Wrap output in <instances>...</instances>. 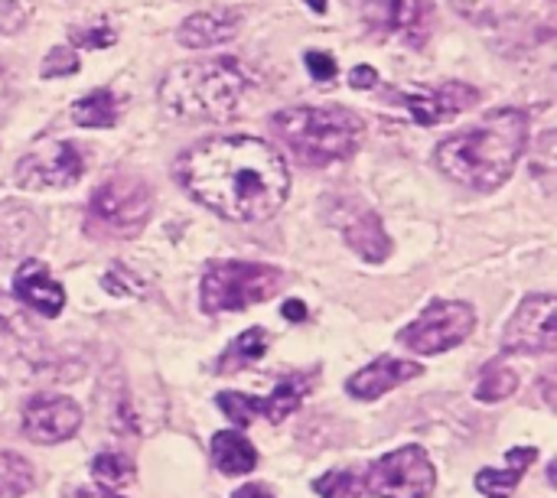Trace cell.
Returning <instances> with one entry per match:
<instances>
[{"label": "cell", "instance_id": "cell-37", "mask_svg": "<svg viewBox=\"0 0 557 498\" xmlns=\"http://www.w3.org/2000/svg\"><path fill=\"white\" fill-rule=\"evenodd\" d=\"M65 498H121V496H114L111 489H75L72 496H65Z\"/></svg>", "mask_w": 557, "mask_h": 498}, {"label": "cell", "instance_id": "cell-6", "mask_svg": "<svg viewBox=\"0 0 557 498\" xmlns=\"http://www.w3.org/2000/svg\"><path fill=\"white\" fill-rule=\"evenodd\" d=\"M150 206H153V196L144 179L114 176L91 192L88 215H91V225H98L111 235H134L147 222Z\"/></svg>", "mask_w": 557, "mask_h": 498}, {"label": "cell", "instance_id": "cell-3", "mask_svg": "<svg viewBox=\"0 0 557 498\" xmlns=\"http://www.w3.org/2000/svg\"><path fill=\"white\" fill-rule=\"evenodd\" d=\"M248 88L251 75L232 55L180 62L160 82V104L173 121H228Z\"/></svg>", "mask_w": 557, "mask_h": 498}, {"label": "cell", "instance_id": "cell-25", "mask_svg": "<svg viewBox=\"0 0 557 498\" xmlns=\"http://www.w3.org/2000/svg\"><path fill=\"white\" fill-rule=\"evenodd\" d=\"M519 388V375L506 365V362H490L480 375V385H476V398L486 401V404H496V401H506L512 398Z\"/></svg>", "mask_w": 557, "mask_h": 498}, {"label": "cell", "instance_id": "cell-33", "mask_svg": "<svg viewBox=\"0 0 557 498\" xmlns=\"http://www.w3.org/2000/svg\"><path fill=\"white\" fill-rule=\"evenodd\" d=\"M304 59H307V69H310V75H313L317 82H333V78H336V62H333L330 52L310 49Z\"/></svg>", "mask_w": 557, "mask_h": 498}, {"label": "cell", "instance_id": "cell-29", "mask_svg": "<svg viewBox=\"0 0 557 498\" xmlns=\"http://www.w3.org/2000/svg\"><path fill=\"white\" fill-rule=\"evenodd\" d=\"M313 489L323 498H362V480H356L349 470H333L323 480H317Z\"/></svg>", "mask_w": 557, "mask_h": 498}, {"label": "cell", "instance_id": "cell-24", "mask_svg": "<svg viewBox=\"0 0 557 498\" xmlns=\"http://www.w3.org/2000/svg\"><path fill=\"white\" fill-rule=\"evenodd\" d=\"M36 486V470L20 457L0 450V498L26 496Z\"/></svg>", "mask_w": 557, "mask_h": 498}, {"label": "cell", "instance_id": "cell-28", "mask_svg": "<svg viewBox=\"0 0 557 498\" xmlns=\"http://www.w3.org/2000/svg\"><path fill=\"white\" fill-rule=\"evenodd\" d=\"M215 401H219L222 414H225L235 427H248V424L258 418V398H251V395H242V391H222Z\"/></svg>", "mask_w": 557, "mask_h": 498}, {"label": "cell", "instance_id": "cell-2", "mask_svg": "<svg viewBox=\"0 0 557 498\" xmlns=\"http://www.w3.org/2000/svg\"><path fill=\"white\" fill-rule=\"evenodd\" d=\"M525 144L529 114L519 108H499L447 137L437 147L434 163L457 186H467L473 192H493L512 176L519 157L525 153Z\"/></svg>", "mask_w": 557, "mask_h": 498}, {"label": "cell", "instance_id": "cell-39", "mask_svg": "<svg viewBox=\"0 0 557 498\" xmlns=\"http://www.w3.org/2000/svg\"><path fill=\"white\" fill-rule=\"evenodd\" d=\"M307 3H310V7H313L317 13H323V10H326V0H307Z\"/></svg>", "mask_w": 557, "mask_h": 498}, {"label": "cell", "instance_id": "cell-19", "mask_svg": "<svg viewBox=\"0 0 557 498\" xmlns=\"http://www.w3.org/2000/svg\"><path fill=\"white\" fill-rule=\"evenodd\" d=\"M310 388H313V372L281 378L277 388L271 391V398H258V418H268L271 424L287 421L300 408V401L310 395Z\"/></svg>", "mask_w": 557, "mask_h": 498}, {"label": "cell", "instance_id": "cell-18", "mask_svg": "<svg viewBox=\"0 0 557 498\" xmlns=\"http://www.w3.org/2000/svg\"><path fill=\"white\" fill-rule=\"evenodd\" d=\"M535 457H539V450H532V447H516V450H509V453H506V463H509V466H506V470H483V473L476 476V489L490 498H509L519 489V483H522L525 470L535 463Z\"/></svg>", "mask_w": 557, "mask_h": 498}, {"label": "cell", "instance_id": "cell-9", "mask_svg": "<svg viewBox=\"0 0 557 498\" xmlns=\"http://www.w3.org/2000/svg\"><path fill=\"white\" fill-rule=\"evenodd\" d=\"M85 153L72 140H46L33 147L13 170L16 186L23 189H65L82 179Z\"/></svg>", "mask_w": 557, "mask_h": 498}, {"label": "cell", "instance_id": "cell-11", "mask_svg": "<svg viewBox=\"0 0 557 498\" xmlns=\"http://www.w3.org/2000/svg\"><path fill=\"white\" fill-rule=\"evenodd\" d=\"M326 219L333 228L343 232V238L349 241V248L369 261V264H382L388 254H392V241L382 228V219L359 199H349V196H339L336 202H330L326 209Z\"/></svg>", "mask_w": 557, "mask_h": 498}, {"label": "cell", "instance_id": "cell-30", "mask_svg": "<svg viewBox=\"0 0 557 498\" xmlns=\"http://www.w3.org/2000/svg\"><path fill=\"white\" fill-rule=\"evenodd\" d=\"M75 72H78V55L72 49H62V46H55L39 69L42 78H59V75H75Z\"/></svg>", "mask_w": 557, "mask_h": 498}, {"label": "cell", "instance_id": "cell-10", "mask_svg": "<svg viewBox=\"0 0 557 498\" xmlns=\"http://www.w3.org/2000/svg\"><path fill=\"white\" fill-rule=\"evenodd\" d=\"M366 26L379 39H401L411 49H421L431 39L434 0H366Z\"/></svg>", "mask_w": 557, "mask_h": 498}, {"label": "cell", "instance_id": "cell-26", "mask_svg": "<svg viewBox=\"0 0 557 498\" xmlns=\"http://www.w3.org/2000/svg\"><path fill=\"white\" fill-rule=\"evenodd\" d=\"M91 473H95V480H101L104 486L124 489V486L134 483L137 466H134V460H131L127 453H98L95 463H91Z\"/></svg>", "mask_w": 557, "mask_h": 498}, {"label": "cell", "instance_id": "cell-5", "mask_svg": "<svg viewBox=\"0 0 557 498\" xmlns=\"http://www.w3.org/2000/svg\"><path fill=\"white\" fill-rule=\"evenodd\" d=\"M281 284H284L281 271L271 264L222 261L206 271L199 297L206 313H228V310H248L255 303H264L271 294H277Z\"/></svg>", "mask_w": 557, "mask_h": 498}, {"label": "cell", "instance_id": "cell-34", "mask_svg": "<svg viewBox=\"0 0 557 498\" xmlns=\"http://www.w3.org/2000/svg\"><path fill=\"white\" fill-rule=\"evenodd\" d=\"M104 287H108V290H114V294H131V290H137V287H140V281H137V277H131V274H127V267H121V264H117V267H111V274L104 277Z\"/></svg>", "mask_w": 557, "mask_h": 498}, {"label": "cell", "instance_id": "cell-12", "mask_svg": "<svg viewBox=\"0 0 557 498\" xmlns=\"http://www.w3.org/2000/svg\"><path fill=\"white\" fill-rule=\"evenodd\" d=\"M557 300L552 294H532L522 300L503 333L506 352H555Z\"/></svg>", "mask_w": 557, "mask_h": 498}, {"label": "cell", "instance_id": "cell-31", "mask_svg": "<svg viewBox=\"0 0 557 498\" xmlns=\"http://www.w3.org/2000/svg\"><path fill=\"white\" fill-rule=\"evenodd\" d=\"M111 42H114V29H111V26H98V29H82V26H75V29H72V46L101 49V46H111Z\"/></svg>", "mask_w": 557, "mask_h": 498}, {"label": "cell", "instance_id": "cell-8", "mask_svg": "<svg viewBox=\"0 0 557 498\" xmlns=\"http://www.w3.org/2000/svg\"><path fill=\"white\" fill-rule=\"evenodd\" d=\"M437 473L421 447H401L369 466V493L375 498H428Z\"/></svg>", "mask_w": 557, "mask_h": 498}, {"label": "cell", "instance_id": "cell-22", "mask_svg": "<svg viewBox=\"0 0 557 498\" xmlns=\"http://www.w3.org/2000/svg\"><path fill=\"white\" fill-rule=\"evenodd\" d=\"M69 114L78 127H114L121 117V104L111 95V88H95L85 98H78L69 108Z\"/></svg>", "mask_w": 557, "mask_h": 498}, {"label": "cell", "instance_id": "cell-32", "mask_svg": "<svg viewBox=\"0 0 557 498\" xmlns=\"http://www.w3.org/2000/svg\"><path fill=\"white\" fill-rule=\"evenodd\" d=\"M26 26V10L16 0H0V36H13Z\"/></svg>", "mask_w": 557, "mask_h": 498}, {"label": "cell", "instance_id": "cell-15", "mask_svg": "<svg viewBox=\"0 0 557 498\" xmlns=\"http://www.w3.org/2000/svg\"><path fill=\"white\" fill-rule=\"evenodd\" d=\"M242 23H245L242 10H235V7H209V10H199V13L186 16L180 23V29H176V39L186 49H212L219 42L235 39Z\"/></svg>", "mask_w": 557, "mask_h": 498}, {"label": "cell", "instance_id": "cell-38", "mask_svg": "<svg viewBox=\"0 0 557 498\" xmlns=\"http://www.w3.org/2000/svg\"><path fill=\"white\" fill-rule=\"evenodd\" d=\"M284 316H287V320H304V316H307V307L297 303V300H290V303H284Z\"/></svg>", "mask_w": 557, "mask_h": 498}, {"label": "cell", "instance_id": "cell-35", "mask_svg": "<svg viewBox=\"0 0 557 498\" xmlns=\"http://www.w3.org/2000/svg\"><path fill=\"white\" fill-rule=\"evenodd\" d=\"M349 85L352 88H375L379 85V72L369 69V65H359V69L349 72Z\"/></svg>", "mask_w": 557, "mask_h": 498}, {"label": "cell", "instance_id": "cell-17", "mask_svg": "<svg viewBox=\"0 0 557 498\" xmlns=\"http://www.w3.org/2000/svg\"><path fill=\"white\" fill-rule=\"evenodd\" d=\"M418 375H424V369H421L418 362L379 359V362L366 365L359 375H352L349 385H346V391H349L356 401H375V398H382L385 391H392V388H398V385H405V382H411V378H418Z\"/></svg>", "mask_w": 557, "mask_h": 498}, {"label": "cell", "instance_id": "cell-20", "mask_svg": "<svg viewBox=\"0 0 557 498\" xmlns=\"http://www.w3.org/2000/svg\"><path fill=\"white\" fill-rule=\"evenodd\" d=\"M212 463L225 473V476H245L258 466V450L255 444L238 434V431H219L212 437Z\"/></svg>", "mask_w": 557, "mask_h": 498}, {"label": "cell", "instance_id": "cell-16", "mask_svg": "<svg viewBox=\"0 0 557 498\" xmlns=\"http://www.w3.org/2000/svg\"><path fill=\"white\" fill-rule=\"evenodd\" d=\"M13 297L46 320H55L65 307V290L52 281V274L39 261L20 264V271L13 277Z\"/></svg>", "mask_w": 557, "mask_h": 498}, {"label": "cell", "instance_id": "cell-27", "mask_svg": "<svg viewBox=\"0 0 557 498\" xmlns=\"http://www.w3.org/2000/svg\"><path fill=\"white\" fill-rule=\"evenodd\" d=\"M454 7L460 10V16H467L470 23H480V26H493V23H503L516 0H454Z\"/></svg>", "mask_w": 557, "mask_h": 498}, {"label": "cell", "instance_id": "cell-4", "mask_svg": "<svg viewBox=\"0 0 557 498\" xmlns=\"http://www.w3.org/2000/svg\"><path fill=\"white\" fill-rule=\"evenodd\" d=\"M271 134L304 166H330L359 150L366 124L346 108H284L271 117Z\"/></svg>", "mask_w": 557, "mask_h": 498}, {"label": "cell", "instance_id": "cell-36", "mask_svg": "<svg viewBox=\"0 0 557 498\" xmlns=\"http://www.w3.org/2000/svg\"><path fill=\"white\" fill-rule=\"evenodd\" d=\"M232 498H274V493L268 486H261V483H248V486H242Z\"/></svg>", "mask_w": 557, "mask_h": 498}, {"label": "cell", "instance_id": "cell-23", "mask_svg": "<svg viewBox=\"0 0 557 498\" xmlns=\"http://www.w3.org/2000/svg\"><path fill=\"white\" fill-rule=\"evenodd\" d=\"M268 346H271V336L261 329V326H255V329H245L228 349H225V356L219 359V372H238V369H245V365H251V362H258L264 352H268Z\"/></svg>", "mask_w": 557, "mask_h": 498}, {"label": "cell", "instance_id": "cell-14", "mask_svg": "<svg viewBox=\"0 0 557 498\" xmlns=\"http://www.w3.org/2000/svg\"><path fill=\"white\" fill-rule=\"evenodd\" d=\"M398 101L411 111L414 124L434 127V124H444V121L476 108L483 101V91L473 85H463V82H444V85H431V88H421L411 95H398Z\"/></svg>", "mask_w": 557, "mask_h": 498}, {"label": "cell", "instance_id": "cell-21", "mask_svg": "<svg viewBox=\"0 0 557 498\" xmlns=\"http://www.w3.org/2000/svg\"><path fill=\"white\" fill-rule=\"evenodd\" d=\"M36 346V329L23 316V310L0 294V352L3 356H26Z\"/></svg>", "mask_w": 557, "mask_h": 498}, {"label": "cell", "instance_id": "cell-7", "mask_svg": "<svg viewBox=\"0 0 557 498\" xmlns=\"http://www.w3.org/2000/svg\"><path fill=\"white\" fill-rule=\"evenodd\" d=\"M476 326V313L463 300H434L408 329H401V346L418 356H441L460 346Z\"/></svg>", "mask_w": 557, "mask_h": 498}, {"label": "cell", "instance_id": "cell-1", "mask_svg": "<svg viewBox=\"0 0 557 498\" xmlns=\"http://www.w3.org/2000/svg\"><path fill=\"white\" fill-rule=\"evenodd\" d=\"M180 186L228 222L271 219L287 192L290 173L281 150L261 137H212L176 160Z\"/></svg>", "mask_w": 557, "mask_h": 498}, {"label": "cell", "instance_id": "cell-13", "mask_svg": "<svg viewBox=\"0 0 557 498\" xmlns=\"http://www.w3.org/2000/svg\"><path fill=\"white\" fill-rule=\"evenodd\" d=\"M82 408L72 398L62 395H36L23 408V434L33 444H62L78 434L82 427Z\"/></svg>", "mask_w": 557, "mask_h": 498}]
</instances>
